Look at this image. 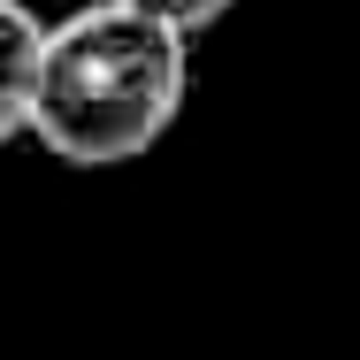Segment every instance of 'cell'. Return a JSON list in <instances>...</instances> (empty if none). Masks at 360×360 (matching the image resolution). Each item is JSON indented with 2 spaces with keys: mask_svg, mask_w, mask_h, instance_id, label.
Wrapping results in <instances>:
<instances>
[{
  "mask_svg": "<svg viewBox=\"0 0 360 360\" xmlns=\"http://www.w3.org/2000/svg\"><path fill=\"white\" fill-rule=\"evenodd\" d=\"M131 8H146V15H161V23H176V31H207V23H222L238 0H131Z\"/></svg>",
  "mask_w": 360,
  "mask_h": 360,
  "instance_id": "3",
  "label": "cell"
},
{
  "mask_svg": "<svg viewBox=\"0 0 360 360\" xmlns=\"http://www.w3.org/2000/svg\"><path fill=\"white\" fill-rule=\"evenodd\" d=\"M39 31H46V15H31L23 0H0V146H8V139H23V123H31Z\"/></svg>",
  "mask_w": 360,
  "mask_h": 360,
  "instance_id": "2",
  "label": "cell"
},
{
  "mask_svg": "<svg viewBox=\"0 0 360 360\" xmlns=\"http://www.w3.org/2000/svg\"><path fill=\"white\" fill-rule=\"evenodd\" d=\"M192 92V31L146 15L131 0H84L39 31L31 139L54 161L115 169L176 131Z\"/></svg>",
  "mask_w": 360,
  "mask_h": 360,
  "instance_id": "1",
  "label": "cell"
}]
</instances>
